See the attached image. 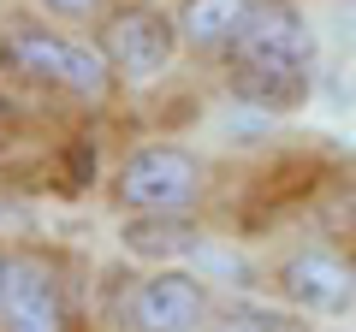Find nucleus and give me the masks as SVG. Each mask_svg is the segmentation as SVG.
<instances>
[{
	"mask_svg": "<svg viewBox=\"0 0 356 332\" xmlns=\"http://www.w3.org/2000/svg\"><path fill=\"white\" fill-rule=\"evenodd\" d=\"M0 60L13 65L30 83H48V90H72L83 101H107L119 83V72L107 65L102 48H83V42L60 36V30L36 24V18H6L0 24Z\"/></svg>",
	"mask_w": 356,
	"mask_h": 332,
	"instance_id": "obj_1",
	"label": "nucleus"
},
{
	"mask_svg": "<svg viewBox=\"0 0 356 332\" xmlns=\"http://www.w3.org/2000/svg\"><path fill=\"white\" fill-rule=\"evenodd\" d=\"M315 65V30L291 0H255L250 18L232 36V72H273V77H309Z\"/></svg>",
	"mask_w": 356,
	"mask_h": 332,
	"instance_id": "obj_2",
	"label": "nucleus"
},
{
	"mask_svg": "<svg viewBox=\"0 0 356 332\" xmlns=\"http://www.w3.org/2000/svg\"><path fill=\"white\" fill-rule=\"evenodd\" d=\"M113 196L131 214H191L196 196H202V166L172 142H149V149L125 154Z\"/></svg>",
	"mask_w": 356,
	"mask_h": 332,
	"instance_id": "obj_3",
	"label": "nucleus"
},
{
	"mask_svg": "<svg viewBox=\"0 0 356 332\" xmlns=\"http://www.w3.org/2000/svg\"><path fill=\"white\" fill-rule=\"evenodd\" d=\"M95 48L107 53V65H113L119 77L143 83V77L166 72V60L178 53V24L166 13H154V6H119L102 24V42H95Z\"/></svg>",
	"mask_w": 356,
	"mask_h": 332,
	"instance_id": "obj_4",
	"label": "nucleus"
},
{
	"mask_svg": "<svg viewBox=\"0 0 356 332\" xmlns=\"http://www.w3.org/2000/svg\"><path fill=\"white\" fill-rule=\"evenodd\" d=\"M208 285L184 267H166L143 279L125 303V332H196L208 320Z\"/></svg>",
	"mask_w": 356,
	"mask_h": 332,
	"instance_id": "obj_5",
	"label": "nucleus"
},
{
	"mask_svg": "<svg viewBox=\"0 0 356 332\" xmlns=\"http://www.w3.org/2000/svg\"><path fill=\"white\" fill-rule=\"evenodd\" d=\"M280 285L309 315H350L356 308V267L332 249H297L280 267Z\"/></svg>",
	"mask_w": 356,
	"mask_h": 332,
	"instance_id": "obj_6",
	"label": "nucleus"
},
{
	"mask_svg": "<svg viewBox=\"0 0 356 332\" xmlns=\"http://www.w3.org/2000/svg\"><path fill=\"white\" fill-rule=\"evenodd\" d=\"M6 332H65V291L42 256H13V285L0 308Z\"/></svg>",
	"mask_w": 356,
	"mask_h": 332,
	"instance_id": "obj_7",
	"label": "nucleus"
},
{
	"mask_svg": "<svg viewBox=\"0 0 356 332\" xmlns=\"http://www.w3.org/2000/svg\"><path fill=\"white\" fill-rule=\"evenodd\" d=\"M255 0H184V13H178V36L191 42V48H220V42L238 36V24L250 18Z\"/></svg>",
	"mask_w": 356,
	"mask_h": 332,
	"instance_id": "obj_8",
	"label": "nucleus"
},
{
	"mask_svg": "<svg viewBox=\"0 0 356 332\" xmlns=\"http://www.w3.org/2000/svg\"><path fill=\"white\" fill-rule=\"evenodd\" d=\"M131 256H184L196 249V226H184V214H137L125 226Z\"/></svg>",
	"mask_w": 356,
	"mask_h": 332,
	"instance_id": "obj_9",
	"label": "nucleus"
},
{
	"mask_svg": "<svg viewBox=\"0 0 356 332\" xmlns=\"http://www.w3.org/2000/svg\"><path fill=\"white\" fill-rule=\"evenodd\" d=\"M220 332H303L285 308H267V303H232L220 308Z\"/></svg>",
	"mask_w": 356,
	"mask_h": 332,
	"instance_id": "obj_10",
	"label": "nucleus"
},
{
	"mask_svg": "<svg viewBox=\"0 0 356 332\" xmlns=\"http://www.w3.org/2000/svg\"><path fill=\"white\" fill-rule=\"evenodd\" d=\"M42 13H54V18H95L102 13V0H36Z\"/></svg>",
	"mask_w": 356,
	"mask_h": 332,
	"instance_id": "obj_11",
	"label": "nucleus"
},
{
	"mask_svg": "<svg viewBox=\"0 0 356 332\" xmlns=\"http://www.w3.org/2000/svg\"><path fill=\"white\" fill-rule=\"evenodd\" d=\"M6 285H13V249H0V308H6Z\"/></svg>",
	"mask_w": 356,
	"mask_h": 332,
	"instance_id": "obj_12",
	"label": "nucleus"
}]
</instances>
